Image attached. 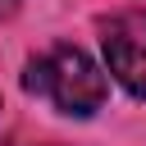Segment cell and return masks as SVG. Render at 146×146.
Segmentation results:
<instances>
[{
  "mask_svg": "<svg viewBox=\"0 0 146 146\" xmlns=\"http://www.w3.org/2000/svg\"><path fill=\"white\" fill-rule=\"evenodd\" d=\"M23 87L32 96H46L59 114H73V119H87L105 105V73L91 64L87 50L78 46H55L46 55H36L23 73Z\"/></svg>",
  "mask_w": 146,
  "mask_h": 146,
  "instance_id": "cell-1",
  "label": "cell"
},
{
  "mask_svg": "<svg viewBox=\"0 0 146 146\" xmlns=\"http://www.w3.org/2000/svg\"><path fill=\"white\" fill-rule=\"evenodd\" d=\"M105 64L110 73L132 91V96H146V14L141 9H128V14H114L105 23Z\"/></svg>",
  "mask_w": 146,
  "mask_h": 146,
  "instance_id": "cell-2",
  "label": "cell"
}]
</instances>
